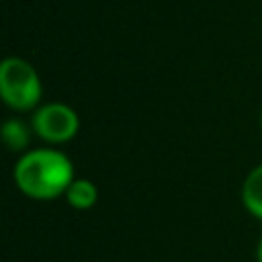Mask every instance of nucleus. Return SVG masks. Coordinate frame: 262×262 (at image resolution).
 I'll return each instance as SVG.
<instances>
[{
	"instance_id": "f257e3e1",
	"label": "nucleus",
	"mask_w": 262,
	"mask_h": 262,
	"mask_svg": "<svg viewBox=\"0 0 262 262\" xmlns=\"http://www.w3.org/2000/svg\"><path fill=\"white\" fill-rule=\"evenodd\" d=\"M74 180V166L63 151L33 149L14 166V182L23 194L35 201H53L66 194Z\"/></svg>"
},
{
	"instance_id": "f03ea898",
	"label": "nucleus",
	"mask_w": 262,
	"mask_h": 262,
	"mask_svg": "<svg viewBox=\"0 0 262 262\" xmlns=\"http://www.w3.org/2000/svg\"><path fill=\"white\" fill-rule=\"evenodd\" d=\"M0 94L12 111H31L43 94L37 70L23 57H6L0 66Z\"/></svg>"
},
{
	"instance_id": "7ed1b4c3",
	"label": "nucleus",
	"mask_w": 262,
	"mask_h": 262,
	"mask_svg": "<svg viewBox=\"0 0 262 262\" xmlns=\"http://www.w3.org/2000/svg\"><path fill=\"white\" fill-rule=\"evenodd\" d=\"M78 127L80 121L76 111L63 102L43 104L33 115V131L49 143L70 141L78 133Z\"/></svg>"
},
{
	"instance_id": "20e7f679",
	"label": "nucleus",
	"mask_w": 262,
	"mask_h": 262,
	"mask_svg": "<svg viewBox=\"0 0 262 262\" xmlns=\"http://www.w3.org/2000/svg\"><path fill=\"white\" fill-rule=\"evenodd\" d=\"M242 201L244 207L262 221V164L256 166L244 180L242 186Z\"/></svg>"
},
{
	"instance_id": "39448f33",
	"label": "nucleus",
	"mask_w": 262,
	"mask_h": 262,
	"mask_svg": "<svg viewBox=\"0 0 262 262\" xmlns=\"http://www.w3.org/2000/svg\"><path fill=\"white\" fill-rule=\"evenodd\" d=\"M66 199L74 209H90L98 201V188L88 178H74L66 190Z\"/></svg>"
},
{
	"instance_id": "423d86ee",
	"label": "nucleus",
	"mask_w": 262,
	"mask_h": 262,
	"mask_svg": "<svg viewBox=\"0 0 262 262\" xmlns=\"http://www.w3.org/2000/svg\"><path fill=\"white\" fill-rule=\"evenodd\" d=\"M2 139L10 151H23L29 147L31 133L29 127L18 119H8L2 127Z\"/></svg>"
},
{
	"instance_id": "0eeeda50",
	"label": "nucleus",
	"mask_w": 262,
	"mask_h": 262,
	"mask_svg": "<svg viewBox=\"0 0 262 262\" xmlns=\"http://www.w3.org/2000/svg\"><path fill=\"white\" fill-rule=\"evenodd\" d=\"M256 258H258V262H262V235H260V239H258V248H256Z\"/></svg>"
},
{
	"instance_id": "6e6552de",
	"label": "nucleus",
	"mask_w": 262,
	"mask_h": 262,
	"mask_svg": "<svg viewBox=\"0 0 262 262\" xmlns=\"http://www.w3.org/2000/svg\"><path fill=\"white\" fill-rule=\"evenodd\" d=\"M260 121H262V119H260Z\"/></svg>"
}]
</instances>
